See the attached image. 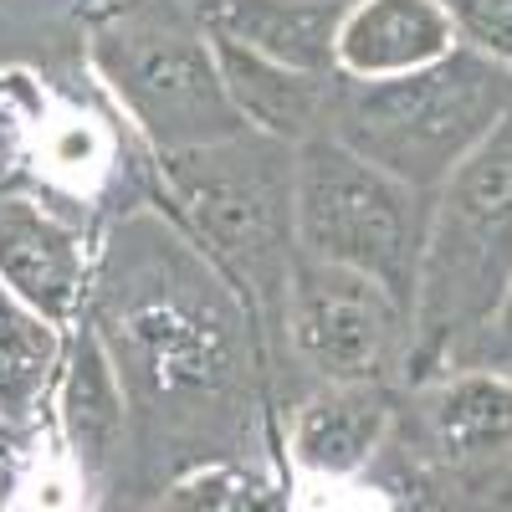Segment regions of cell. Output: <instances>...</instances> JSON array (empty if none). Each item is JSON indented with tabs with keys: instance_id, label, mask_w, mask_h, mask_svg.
I'll return each mask as SVG.
<instances>
[{
	"instance_id": "cell-2",
	"label": "cell",
	"mask_w": 512,
	"mask_h": 512,
	"mask_svg": "<svg viewBox=\"0 0 512 512\" xmlns=\"http://www.w3.org/2000/svg\"><path fill=\"white\" fill-rule=\"evenodd\" d=\"M154 169L159 210L226 277L267 354L277 359L287 282L303 256L297 251V149L241 128L221 144L164 154Z\"/></svg>"
},
{
	"instance_id": "cell-21",
	"label": "cell",
	"mask_w": 512,
	"mask_h": 512,
	"mask_svg": "<svg viewBox=\"0 0 512 512\" xmlns=\"http://www.w3.org/2000/svg\"><path fill=\"white\" fill-rule=\"evenodd\" d=\"M82 512H149V502H144V497H108V502L82 507Z\"/></svg>"
},
{
	"instance_id": "cell-11",
	"label": "cell",
	"mask_w": 512,
	"mask_h": 512,
	"mask_svg": "<svg viewBox=\"0 0 512 512\" xmlns=\"http://www.w3.org/2000/svg\"><path fill=\"white\" fill-rule=\"evenodd\" d=\"M400 390L390 384H318L282 410V456L292 477L359 482L395 436Z\"/></svg>"
},
{
	"instance_id": "cell-6",
	"label": "cell",
	"mask_w": 512,
	"mask_h": 512,
	"mask_svg": "<svg viewBox=\"0 0 512 512\" xmlns=\"http://www.w3.org/2000/svg\"><path fill=\"white\" fill-rule=\"evenodd\" d=\"M431 195L364 164L328 134L297 149V251L379 282L395 303L415 308V277Z\"/></svg>"
},
{
	"instance_id": "cell-3",
	"label": "cell",
	"mask_w": 512,
	"mask_h": 512,
	"mask_svg": "<svg viewBox=\"0 0 512 512\" xmlns=\"http://www.w3.org/2000/svg\"><path fill=\"white\" fill-rule=\"evenodd\" d=\"M507 113L512 77L477 52L451 47L441 62L400 77L338 72L323 134L364 164L384 169L390 180L436 195L451 169L472 159Z\"/></svg>"
},
{
	"instance_id": "cell-19",
	"label": "cell",
	"mask_w": 512,
	"mask_h": 512,
	"mask_svg": "<svg viewBox=\"0 0 512 512\" xmlns=\"http://www.w3.org/2000/svg\"><path fill=\"white\" fill-rule=\"evenodd\" d=\"M0 512H26L21 507V456H0Z\"/></svg>"
},
{
	"instance_id": "cell-16",
	"label": "cell",
	"mask_w": 512,
	"mask_h": 512,
	"mask_svg": "<svg viewBox=\"0 0 512 512\" xmlns=\"http://www.w3.org/2000/svg\"><path fill=\"white\" fill-rule=\"evenodd\" d=\"M149 512H297V477L277 461H221L169 482Z\"/></svg>"
},
{
	"instance_id": "cell-14",
	"label": "cell",
	"mask_w": 512,
	"mask_h": 512,
	"mask_svg": "<svg viewBox=\"0 0 512 512\" xmlns=\"http://www.w3.org/2000/svg\"><path fill=\"white\" fill-rule=\"evenodd\" d=\"M216 62H221V82L226 98L241 118V128L262 139H277L287 149H303L308 139H318L328 128V98H333V77L323 72H292L282 62L251 57L241 47L216 41Z\"/></svg>"
},
{
	"instance_id": "cell-1",
	"label": "cell",
	"mask_w": 512,
	"mask_h": 512,
	"mask_svg": "<svg viewBox=\"0 0 512 512\" xmlns=\"http://www.w3.org/2000/svg\"><path fill=\"white\" fill-rule=\"evenodd\" d=\"M77 323L103 344L128 410L118 497L154 502L200 466L282 456V405L262 333L159 205L123 210L98 231Z\"/></svg>"
},
{
	"instance_id": "cell-15",
	"label": "cell",
	"mask_w": 512,
	"mask_h": 512,
	"mask_svg": "<svg viewBox=\"0 0 512 512\" xmlns=\"http://www.w3.org/2000/svg\"><path fill=\"white\" fill-rule=\"evenodd\" d=\"M62 338V328L41 323L0 287V420H11L26 436H41V420L52 415Z\"/></svg>"
},
{
	"instance_id": "cell-18",
	"label": "cell",
	"mask_w": 512,
	"mask_h": 512,
	"mask_svg": "<svg viewBox=\"0 0 512 512\" xmlns=\"http://www.w3.org/2000/svg\"><path fill=\"white\" fill-rule=\"evenodd\" d=\"M446 369H492V374H507L512 379V287H507V297L497 303V313L487 318V328Z\"/></svg>"
},
{
	"instance_id": "cell-13",
	"label": "cell",
	"mask_w": 512,
	"mask_h": 512,
	"mask_svg": "<svg viewBox=\"0 0 512 512\" xmlns=\"http://www.w3.org/2000/svg\"><path fill=\"white\" fill-rule=\"evenodd\" d=\"M456 47L441 0H359L338 21V72L344 77H400L431 67Z\"/></svg>"
},
{
	"instance_id": "cell-5",
	"label": "cell",
	"mask_w": 512,
	"mask_h": 512,
	"mask_svg": "<svg viewBox=\"0 0 512 512\" xmlns=\"http://www.w3.org/2000/svg\"><path fill=\"white\" fill-rule=\"evenodd\" d=\"M88 67L154 159L241 134L190 0H108L88 26Z\"/></svg>"
},
{
	"instance_id": "cell-25",
	"label": "cell",
	"mask_w": 512,
	"mask_h": 512,
	"mask_svg": "<svg viewBox=\"0 0 512 512\" xmlns=\"http://www.w3.org/2000/svg\"><path fill=\"white\" fill-rule=\"evenodd\" d=\"M0 108H6V103H0Z\"/></svg>"
},
{
	"instance_id": "cell-23",
	"label": "cell",
	"mask_w": 512,
	"mask_h": 512,
	"mask_svg": "<svg viewBox=\"0 0 512 512\" xmlns=\"http://www.w3.org/2000/svg\"><path fill=\"white\" fill-rule=\"evenodd\" d=\"M323 6H338V11H349V6H359V0H323Z\"/></svg>"
},
{
	"instance_id": "cell-4",
	"label": "cell",
	"mask_w": 512,
	"mask_h": 512,
	"mask_svg": "<svg viewBox=\"0 0 512 512\" xmlns=\"http://www.w3.org/2000/svg\"><path fill=\"white\" fill-rule=\"evenodd\" d=\"M507 287H512V113L431 195V226H425L415 308H410L415 344L405 384L441 374L487 328Z\"/></svg>"
},
{
	"instance_id": "cell-12",
	"label": "cell",
	"mask_w": 512,
	"mask_h": 512,
	"mask_svg": "<svg viewBox=\"0 0 512 512\" xmlns=\"http://www.w3.org/2000/svg\"><path fill=\"white\" fill-rule=\"evenodd\" d=\"M210 41L251 57L282 62L292 72H338V21L344 11L323 0H190Z\"/></svg>"
},
{
	"instance_id": "cell-10",
	"label": "cell",
	"mask_w": 512,
	"mask_h": 512,
	"mask_svg": "<svg viewBox=\"0 0 512 512\" xmlns=\"http://www.w3.org/2000/svg\"><path fill=\"white\" fill-rule=\"evenodd\" d=\"M52 420H57L62 456L72 466V482L82 487V502L98 507L118 497L128 472V410H123L118 374L88 323H72L62 338Z\"/></svg>"
},
{
	"instance_id": "cell-24",
	"label": "cell",
	"mask_w": 512,
	"mask_h": 512,
	"mask_svg": "<svg viewBox=\"0 0 512 512\" xmlns=\"http://www.w3.org/2000/svg\"><path fill=\"white\" fill-rule=\"evenodd\" d=\"M0 118H6V108H0Z\"/></svg>"
},
{
	"instance_id": "cell-9",
	"label": "cell",
	"mask_w": 512,
	"mask_h": 512,
	"mask_svg": "<svg viewBox=\"0 0 512 512\" xmlns=\"http://www.w3.org/2000/svg\"><path fill=\"white\" fill-rule=\"evenodd\" d=\"M98 231L47 190H0V287L41 323L72 328L93 277Z\"/></svg>"
},
{
	"instance_id": "cell-17",
	"label": "cell",
	"mask_w": 512,
	"mask_h": 512,
	"mask_svg": "<svg viewBox=\"0 0 512 512\" xmlns=\"http://www.w3.org/2000/svg\"><path fill=\"white\" fill-rule=\"evenodd\" d=\"M456 47L487 57L497 72L512 77V0H441Z\"/></svg>"
},
{
	"instance_id": "cell-7",
	"label": "cell",
	"mask_w": 512,
	"mask_h": 512,
	"mask_svg": "<svg viewBox=\"0 0 512 512\" xmlns=\"http://www.w3.org/2000/svg\"><path fill=\"white\" fill-rule=\"evenodd\" d=\"M410 344H415L410 308L395 303L379 282L297 256L272 359L277 405L287 410L297 395L318 390V384H390V390H405Z\"/></svg>"
},
{
	"instance_id": "cell-22",
	"label": "cell",
	"mask_w": 512,
	"mask_h": 512,
	"mask_svg": "<svg viewBox=\"0 0 512 512\" xmlns=\"http://www.w3.org/2000/svg\"><path fill=\"white\" fill-rule=\"evenodd\" d=\"M497 512H512V477H507V487H502V497H497Z\"/></svg>"
},
{
	"instance_id": "cell-20",
	"label": "cell",
	"mask_w": 512,
	"mask_h": 512,
	"mask_svg": "<svg viewBox=\"0 0 512 512\" xmlns=\"http://www.w3.org/2000/svg\"><path fill=\"white\" fill-rule=\"evenodd\" d=\"M31 441H36V436L16 431L11 420H0V456H26V451H31Z\"/></svg>"
},
{
	"instance_id": "cell-8",
	"label": "cell",
	"mask_w": 512,
	"mask_h": 512,
	"mask_svg": "<svg viewBox=\"0 0 512 512\" xmlns=\"http://www.w3.org/2000/svg\"><path fill=\"white\" fill-rule=\"evenodd\" d=\"M395 431L466 512H497L512 477V379L441 369L400 390Z\"/></svg>"
}]
</instances>
